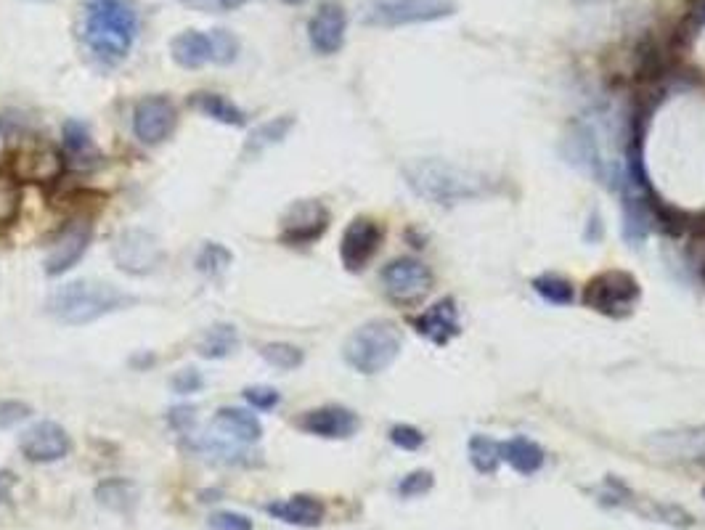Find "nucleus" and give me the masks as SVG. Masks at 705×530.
<instances>
[{"instance_id":"obj_1","label":"nucleus","mask_w":705,"mask_h":530,"mask_svg":"<svg viewBox=\"0 0 705 530\" xmlns=\"http://www.w3.org/2000/svg\"><path fill=\"white\" fill-rule=\"evenodd\" d=\"M138 297L122 292L120 287L107 284V281L77 279L67 281L48 297V313L67 326H85L109 316L114 311L136 305Z\"/></svg>"},{"instance_id":"obj_2","label":"nucleus","mask_w":705,"mask_h":530,"mask_svg":"<svg viewBox=\"0 0 705 530\" xmlns=\"http://www.w3.org/2000/svg\"><path fill=\"white\" fill-rule=\"evenodd\" d=\"M403 178L417 197L443 207L470 202L488 191V181L483 175L459 165H448L443 159H417L403 170Z\"/></svg>"},{"instance_id":"obj_3","label":"nucleus","mask_w":705,"mask_h":530,"mask_svg":"<svg viewBox=\"0 0 705 530\" xmlns=\"http://www.w3.org/2000/svg\"><path fill=\"white\" fill-rule=\"evenodd\" d=\"M138 32L136 11L125 0H101L85 16V43L104 61H122Z\"/></svg>"},{"instance_id":"obj_4","label":"nucleus","mask_w":705,"mask_h":530,"mask_svg":"<svg viewBox=\"0 0 705 530\" xmlns=\"http://www.w3.org/2000/svg\"><path fill=\"white\" fill-rule=\"evenodd\" d=\"M401 345V329L393 321L372 318L350 334L345 348H342V356L358 374H380L387 366H393V361L401 353Z\"/></svg>"},{"instance_id":"obj_5","label":"nucleus","mask_w":705,"mask_h":530,"mask_svg":"<svg viewBox=\"0 0 705 530\" xmlns=\"http://www.w3.org/2000/svg\"><path fill=\"white\" fill-rule=\"evenodd\" d=\"M639 297H642V287L629 271H605L586 284L581 300L586 308L602 316L626 318L634 313Z\"/></svg>"},{"instance_id":"obj_6","label":"nucleus","mask_w":705,"mask_h":530,"mask_svg":"<svg viewBox=\"0 0 705 530\" xmlns=\"http://www.w3.org/2000/svg\"><path fill=\"white\" fill-rule=\"evenodd\" d=\"M456 11L454 0H372L364 8L366 24L374 27H398V24H419L446 19Z\"/></svg>"},{"instance_id":"obj_7","label":"nucleus","mask_w":705,"mask_h":530,"mask_svg":"<svg viewBox=\"0 0 705 530\" xmlns=\"http://www.w3.org/2000/svg\"><path fill=\"white\" fill-rule=\"evenodd\" d=\"M112 258L120 271L130 273V276H146V273H154L162 265L165 247L152 231L128 228L114 239Z\"/></svg>"},{"instance_id":"obj_8","label":"nucleus","mask_w":705,"mask_h":530,"mask_svg":"<svg viewBox=\"0 0 705 530\" xmlns=\"http://www.w3.org/2000/svg\"><path fill=\"white\" fill-rule=\"evenodd\" d=\"M385 292L398 303H417L433 289V271L422 260L398 258L380 273Z\"/></svg>"},{"instance_id":"obj_9","label":"nucleus","mask_w":705,"mask_h":530,"mask_svg":"<svg viewBox=\"0 0 705 530\" xmlns=\"http://www.w3.org/2000/svg\"><path fill=\"white\" fill-rule=\"evenodd\" d=\"M382 239H385V228L377 223L374 218H353L350 226L345 228L340 242V258L342 265L348 268L350 273L364 271L366 265L372 263L374 255L380 252Z\"/></svg>"},{"instance_id":"obj_10","label":"nucleus","mask_w":705,"mask_h":530,"mask_svg":"<svg viewBox=\"0 0 705 530\" xmlns=\"http://www.w3.org/2000/svg\"><path fill=\"white\" fill-rule=\"evenodd\" d=\"M329 228V210L319 199H303L289 207L281 220V242L289 247H305L324 236Z\"/></svg>"},{"instance_id":"obj_11","label":"nucleus","mask_w":705,"mask_h":530,"mask_svg":"<svg viewBox=\"0 0 705 530\" xmlns=\"http://www.w3.org/2000/svg\"><path fill=\"white\" fill-rule=\"evenodd\" d=\"M178 122L175 104L167 96H146L136 104L133 112V133L141 144L160 146L170 138Z\"/></svg>"},{"instance_id":"obj_12","label":"nucleus","mask_w":705,"mask_h":530,"mask_svg":"<svg viewBox=\"0 0 705 530\" xmlns=\"http://www.w3.org/2000/svg\"><path fill=\"white\" fill-rule=\"evenodd\" d=\"M93 239V223L85 218H77L72 223L61 228V234L56 236L51 250L46 255V273L48 276H61V273L72 271L83 255L88 252Z\"/></svg>"},{"instance_id":"obj_13","label":"nucleus","mask_w":705,"mask_h":530,"mask_svg":"<svg viewBox=\"0 0 705 530\" xmlns=\"http://www.w3.org/2000/svg\"><path fill=\"white\" fill-rule=\"evenodd\" d=\"M69 448H72V440H69L67 430L56 422L32 424L30 430H24L19 438V451L32 464L59 462L69 454Z\"/></svg>"},{"instance_id":"obj_14","label":"nucleus","mask_w":705,"mask_h":530,"mask_svg":"<svg viewBox=\"0 0 705 530\" xmlns=\"http://www.w3.org/2000/svg\"><path fill=\"white\" fill-rule=\"evenodd\" d=\"M300 430H305L308 435L326 440H345L353 438L361 427L356 411L345 409V406H321V409L305 411L303 417L297 419Z\"/></svg>"},{"instance_id":"obj_15","label":"nucleus","mask_w":705,"mask_h":530,"mask_svg":"<svg viewBox=\"0 0 705 530\" xmlns=\"http://www.w3.org/2000/svg\"><path fill=\"white\" fill-rule=\"evenodd\" d=\"M345 8L340 3H321L319 11L313 14V19L308 22V38H311L313 51H319L321 56H332L342 48L345 43Z\"/></svg>"},{"instance_id":"obj_16","label":"nucleus","mask_w":705,"mask_h":530,"mask_svg":"<svg viewBox=\"0 0 705 530\" xmlns=\"http://www.w3.org/2000/svg\"><path fill=\"white\" fill-rule=\"evenodd\" d=\"M414 329H417L425 340L435 342V345H446L462 332V321H459V311H456L454 300H440V303L430 305L425 313H419L414 318Z\"/></svg>"},{"instance_id":"obj_17","label":"nucleus","mask_w":705,"mask_h":530,"mask_svg":"<svg viewBox=\"0 0 705 530\" xmlns=\"http://www.w3.org/2000/svg\"><path fill=\"white\" fill-rule=\"evenodd\" d=\"M266 512L281 520V523L297 525V528H319L326 515L324 504L316 496H308V493H297L292 499L273 501L266 507Z\"/></svg>"},{"instance_id":"obj_18","label":"nucleus","mask_w":705,"mask_h":530,"mask_svg":"<svg viewBox=\"0 0 705 530\" xmlns=\"http://www.w3.org/2000/svg\"><path fill=\"white\" fill-rule=\"evenodd\" d=\"M170 53L178 67L183 69H199L205 67L207 61H215V43H213V32H181L175 35L173 43H170Z\"/></svg>"},{"instance_id":"obj_19","label":"nucleus","mask_w":705,"mask_h":530,"mask_svg":"<svg viewBox=\"0 0 705 530\" xmlns=\"http://www.w3.org/2000/svg\"><path fill=\"white\" fill-rule=\"evenodd\" d=\"M213 427L226 435V438L236 440V443H258L260 435H263V424L255 414L244 409H236V406H223L218 409L213 419Z\"/></svg>"},{"instance_id":"obj_20","label":"nucleus","mask_w":705,"mask_h":530,"mask_svg":"<svg viewBox=\"0 0 705 530\" xmlns=\"http://www.w3.org/2000/svg\"><path fill=\"white\" fill-rule=\"evenodd\" d=\"M544 448L533 440L517 435L512 440H504L501 443V462H507L509 467L520 475H533L544 467Z\"/></svg>"},{"instance_id":"obj_21","label":"nucleus","mask_w":705,"mask_h":530,"mask_svg":"<svg viewBox=\"0 0 705 530\" xmlns=\"http://www.w3.org/2000/svg\"><path fill=\"white\" fill-rule=\"evenodd\" d=\"M194 106L199 112L213 117V120L223 122V125H231V128H244L247 125V117L234 101H228L226 96H218V93H197L194 96Z\"/></svg>"},{"instance_id":"obj_22","label":"nucleus","mask_w":705,"mask_h":530,"mask_svg":"<svg viewBox=\"0 0 705 530\" xmlns=\"http://www.w3.org/2000/svg\"><path fill=\"white\" fill-rule=\"evenodd\" d=\"M239 348V334L231 324H218L210 332H205L202 342H199V356L202 358H228Z\"/></svg>"},{"instance_id":"obj_23","label":"nucleus","mask_w":705,"mask_h":530,"mask_svg":"<svg viewBox=\"0 0 705 530\" xmlns=\"http://www.w3.org/2000/svg\"><path fill=\"white\" fill-rule=\"evenodd\" d=\"M658 440L660 448L668 451V454L687 456V459H700V456H705V430L663 432Z\"/></svg>"},{"instance_id":"obj_24","label":"nucleus","mask_w":705,"mask_h":530,"mask_svg":"<svg viewBox=\"0 0 705 530\" xmlns=\"http://www.w3.org/2000/svg\"><path fill=\"white\" fill-rule=\"evenodd\" d=\"M292 125H295V120H292V117H279V120L263 122L260 128L252 130V136L247 138V146H244V152L258 154V152H263L266 146L279 144V141H284V138H287V133L292 130Z\"/></svg>"},{"instance_id":"obj_25","label":"nucleus","mask_w":705,"mask_h":530,"mask_svg":"<svg viewBox=\"0 0 705 530\" xmlns=\"http://www.w3.org/2000/svg\"><path fill=\"white\" fill-rule=\"evenodd\" d=\"M96 499L99 504L109 509H117V512H128L133 504H136L138 493L136 485L128 483V480H107L96 488Z\"/></svg>"},{"instance_id":"obj_26","label":"nucleus","mask_w":705,"mask_h":530,"mask_svg":"<svg viewBox=\"0 0 705 530\" xmlns=\"http://www.w3.org/2000/svg\"><path fill=\"white\" fill-rule=\"evenodd\" d=\"M22 207V186L11 170H0V226H11Z\"/></svg>"},{"instance_id":"obj_27","label":"nucleus","mask_w":705,"mask_h":530,"mask_svg":"<svg viewBox=\"0 0 705 530\" xmlns=\"http://www.w3.org/2000/svg\"><path fill=\"white\" fill-rule=\"evenodd\" d=\"M533 289L552 305H570L576 300L573 284L565 276H557V273H544L539 279H533Z\"/></svg>"},{"instance_id":"obj_28","label":"nucleus","mask_w":705,"mask_h":530,"mask_svg":"<svg viewBox=\"0 0 705 530\" xmlns=\"http://www.w3.org/2000/svg\"><path fill=\"white\" fill-rule=\"evenodd\" d=\"M470 462L472 467L483 475H491L501 462V443L486 438V435H472L470 438Z\"/></svg>"},{"instance_id":"obj_29","label":"nucleus","mask_w":705,"mask_h":530,"mask_svg":"<svg viewBox=\"0 0 705 530\" xmlns=\"http://www.w3.org/2000/svg\"><path fill=\"white\" fill-rule=\"evenodd\" d=\"M231 263H234V255H231V250L218 242H207L197 255V271L205 273V276H210V279H218V276H223V273L231 268Z\"/></svg>"},{"instance_id":"obj_30","label":"nucleus","mask_w":705,"mask_h":530,"mask_svg":"<svg viewBox=\"0 0 705 530\" xmlns=\"http://www.w3.org/2000/svg\"><path fill=\"white\" fill-rule=\"evenodd\" d=\"M260 356H263V361H266L268 366H273V369L279 371H292L297 369V366L303 364V350L295 348V345H289V342H268V345H263L260 348Z\"/></svg>"},{"instance_id":"obj_31","label":"nucleus","mask_w":705,"mask_h":530,"mask_svg":"<svg viewBox=\"0 0 705 530\" xmlns=\"http://www.w3.org/2000/svg\"><path fill=\"white\" fill-rule=\"evenodd\" d=\"M61 144H64V149H67L69 154H85V152H93V141H91V133H88V128H85L83 122L77 120H67L64 122V130H61Z\"/></svg>"},{"instance_id":"obj_32","label":"nucleus","mask_w":705,"mask_h":530,"mask_svg":"<svg viewBox=\"0 0 705 530\" xmlns=\"http://www.w3.org/2000/svg\"><path fill=\"white\" fill-rule=\"evenodd\" d=\"M433 485H435L433 472L414 470L398 483V493H401L403 499H417V496H425L427 491H433Z\"/></svg>"},{"instance_id":"obj_33","label":"nucleus","mask_w":705,"mask_h":530,"mask_svg":"<svg viewBox=\"0 0 705 530\" xmlns=\"http://www.w3.org/2000/svg\"><path fill=\"white\" fill-rule=\"evenodd\" d=\"M244 401L250 403L252 409L271 411L279 406L281 395L279 390H273V387L268 385H255V387H244Z\"/></svg>"},{"instance_id":"obj_34","label":"nucleus","mask_w":705,"mask_h":530,"mask_svg":"<svg viewBox=\"0 0 705 530\" xmlns=\"http://www.w3.org/2000/svg\"><path fill=\"white\" fill-rule=\"evenodd\" d=\"M390 440H393V446L403 448V451H419L425 446V432L411 427V424H395L390 430Z\"/></svg>"},{"instance_id":"obj_35","label":"nucleus","mask_w":705,"mask_h":530,"mask_svg":"<svg viewBox=\"0 0 705 530\" xmlns=\"http://www.w3.org/2000/svg\"><path fill=\"white\" fill-rule=\"evenodd\" d=\"M215 43V64H231L239 53V40L226 30H213Z\"/></svg>"},{"instance_id":"obj_36","label":"nucleus","mask_w":705,"mask_h":530,"mask_svg":"<svg viewBox=\"0 0 705 530\" xmlns=\"http://www.w3.org/2000/svg\"><path fill=\"white\" fill-rule=\"evenodd\" d=\"M202 385H205V377H202L197 369L175 371L173 379H170V387H173L178 395L197 393V390H202Z\"/></svg>"},{"instance_id":"obj_37","label":"nucleus","mask_w":705,"mask_h":530,"mask_svg":"<svg viewBox=\"0 0 705 530\" xmlns=\"http://www.w3.org/2000/svg\"><path fill=\"white\" fill-rule=\"evenodd\" d=\"M32 409L27 406V403L22 401H0V430H8V427H14V424L24 422V419L30 417Z\"/></svg>"},{"instance_id":"obj_38","label":"nucleus","mask_w":705,"mask_h":530,"mask_svg":"<svg viewBox=\"0 0 705 530\" xmlns=\"http://www.w3.org/2000/svg\"><path fill=\"white\" fill-rule=\"evenodd\" d=\"M210 530H252V520L239 512H215L210 517Z\"/></svg>"},{"instance_id":"obj_39","label":"nucleus","mask_w":705,"mask_h":530,"mask_svg":"<svg viewBox=\"0 0 705 530\" xmlns=\"http://www.w3.org/2000/svg\"><path fill=\"white\" fill-rule=\"evenodd\" d=\"M181 3L189 8H197V11H205V14H220V11L234 8L239 0H181Z\"/></svg>"},{"instance_id":"obj_40","label":"nucleus","mask_w":705,"mask_h":530,"mask_svg":"<svg viewBox=\"0 0 705 530\" xmlns=\"http://www.w3.org/2000/svg\"><path fill=\"white\" fill-rule=\"evenodd\" d=\"M170 422L175 424V427H191L194 424V409H173V414H170Z\"/></svg>"},{"instance_id":"obj_41","label":"nucleus","mask_w":705,"mask_h":530,"mask_svg":"<svg viewBox=\"0 0 705 530\" xmlns=\"http://www.w3.org/2000/svg\"><path fill=\"white\" fill-rule=\"evenodd\" d=\"M14 485H16L14 472L0 470V501H6L8 496H11V491H14Z\"/></svg>"},{"instance_id":"obj_42","label":"nucleus","mask_w":705,"mask_h":530,"mask_svg":"<svg viewBox=\"0 0 705 530\" xmlns=\"http://www.w3.org/2000/svg\"><path fill=\"white\" fill-rule=\"evenodd\" d=\"M284 3H289V6H300V3H305V0H284Z\"/></svg>"},{"instance_id":"obj_43","label":"nucleus","mask_w":705,"mask_h":530,"mask_svg":"<svg viewBox=\"0 0 705 530\" xmlns=\"http://www.w3.org/2000/svg\"><path fill=\"white\" fill-rule=\"evenodd\" d=\"M703 496H705V488H703Z\"/></svg>"}]
</instances>
